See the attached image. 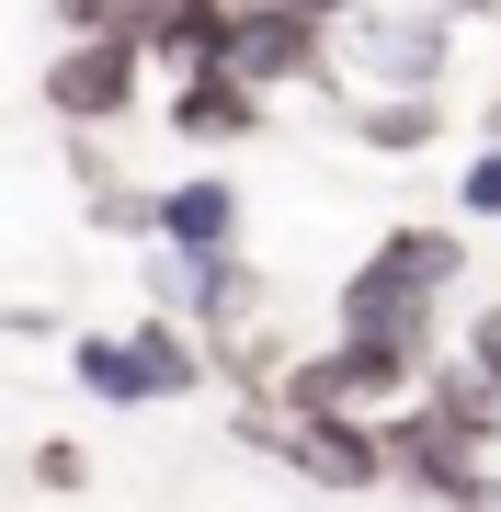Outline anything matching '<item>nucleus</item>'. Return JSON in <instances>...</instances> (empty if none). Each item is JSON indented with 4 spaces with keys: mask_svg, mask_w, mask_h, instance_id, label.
<instances>
[{
    "mask_svg": "<svg viewBox=\"0 0 501 512\" xmlns=\"http://www.w3.org/2000/svg\"><path fill=\"white\" fill-rule=\"evenodd\" d=\"M467 274L456 228H388L365 262L342 274V342H399V353H445V296Z\"/></svg>",
    "mask_w": 501,
    "mask_h": 512,
    "instance_id": "obj_1",
    "label": "nucleus"
},
{
    "mask_svg": "<svg viewBox=\"0 0 501 512\" xmlns=\"http://www.w3.org/2000/svg\"><path fill=\"white\" fill-rule=\"evenodd\" d=\"M342 57L365 80V103H445L456 12H433V0H365L353 23H331V69Z\"/></svg>",
    "mask_w": 501,
    "mask_h": 512,
    "instance_id": "obj_2",
    "label": "nucleus"
},
{
    "mask_svg": "<svg viewBox=\"0 0 501 512\" xmlns=\"http://www.w3.org/2000/svg\"><path fill=\"white\" fill-rule=\"evenodd\" d=\"M217 69L240 80V92H319L331 80V35H319L308 12H285V0H228L217 12Z\"/></svg>",
    "mask_w": 501,
    "mask_h": 512,
    "instance_id": "obj_3",
    "label": "nucleus"
},
{
    "mask_svg": "<svg viewBox=\"0 0 501 512\" xmlns=\"http://www.w3.org/2000/svg\"><path fill=\"white\" fill-rule=\"evenodd\" d=\"M46 114L69 137H103V126H126L137 114V92H149V69H137V35L114 23V35H57V57H46Z\"/></svg>",
    "mask_w": 501,
    "mask_h": 512,
    "instance_id": "obj_4",
    "label": "nucleus"
},
{
    "mask_svg": "<svg viewBox=\"0 0 501 512\" xmlns=\"http://www.w3.org/2000/svg\"><path fill=\"white\" fill-rule=\"evenodd\" d=\"M149 251H171V262L251 251V194L228 183V171H171V183L149 194Z\"/></svg>",
    "mask_w": 501,
    "mask_h": 512,
    "instance_id": "obj_5",
    "label": "nucleus"
},
{
    "mask_svg": "<svg viewBox=\"0 0 501 512\" xmlns=\"http://www.w3.org/2000/svg\"><path fill=\"white\" fill-rule=\"evenodd\" d=\"M262 92H240L228 69H194V80H171V137L183 148H240V137H262Z\"/></svg>",
    "mask_w": 501,
    "mask_h": 512,
    "instance_id": "obj_6",
    "label": "nucleus"
},
{
    "mask_svg": "<svg viewBox=\"0 0 501 512\" xmlns=\"http://www.w3.org/2000/svg\"><path fill=\"white\" fill-rule=\"evenodd\" d=\"M126 353H137V387H149V410L205 387V342H194L183 319H149V308H137V319H126Z\"/></svg>",
    "mask_w": 501,
    "mask_h": 512,
    "instance_id": "obj_7",
    "label": "nucleus"
},
{
    "mask_svg": "<svg viewBox=\"0 0 501 512\" xmlns=\"http://www.w3.org/2000/svg\"><path fill=\"white\" fill-rule=\"evenodd\" d=\"M285 365H297V342H285V330H262V319L205 342V387H228V399H274Z\"/></svg>",
    "mask_w": 501,
    "mask_h": 512,
    "instance_id": "obj_8",
    "label": "nucleus"
},
{
    "mask_svg": "<svg viewBox=\"0 0 501 512\" xmlns=\"http://www.w3.org/2000/svg\"><path fill=\"white\" fill-rule=\"evenodd\" d=\"M422 410L445 421L456 444H479V456L501 467V399H490V387L467 376V365H445V353H433V376H422Z\"/></svg>",
    "mask_w": 501,
    "mask_h": 512,
    "instance_id": "obj_9",
    "label": "nucleus"
},
{
    "mask_svg": "<svg viewBox=\"0 0 501 512\" xmlns=\"http://www.w3.org/2000/svg\"><path fill=\"white\" fill-rule=\"evenodd\" d=\"M69 376H80V399H103V410H149L126 330H69Z\"/></svg>",
    "mask_w": 501,
    "mask_h": 512,
    "instance_id": "obj_10",
    "label": "nucleus"
},
{
    "mask_svg": "<svg viewBox=\"0 0 501 512\" xmlns=\"http://www.w3.org/2000/svg\"><path fill=\"white\" fill-rule=\"evenodd\" d=\"M69 183L92 194V228H114V239H137V251H149V194H137L126 171L103 160V148H80V137H69Z\"/></svg>",
    "mask_w": 501,
    "mask_h": 512,
    "instance_id": "obj_11",
    "label": "nucleus"
},
{
    "mask_svg": "<svg viewBox=\"0 0 501 512\" xmlns=\"http://www.w3.org/2000/svg\"><path fill=\"white\" fill-rule=\"evenodd\" d=\"M433 137H445V103H353V148L376 160H422Z\"/></svg>",
    "mask_w": 501,
    "mask_h": 512,
    "instance_id": "obj_12",
    "label": "nucleus"
},
{
    "mask_svg": "<svg viewBox=\"0 0 501 512\" xmlns=\"http://www.w3.org/2000/svg\"><path fill=\"white\" fill-rule=\"evenodd\" d=\"M23 478H35V490H57V501L92 490V444H80V433H46L35 456H23Z\"/></svg>",
    "mask_w": 501,
    "mask_h": 512,
    "instance_id": "obj_13",
    "label": "nucleus"
},
{
    "mask_svg": "<svg viewBox=\"0 0 501 512\" xmlns=\"http://www.w3.org/2000/svg\"><path fill=\"white\" fill-rule=\"evenodd\" d=\"M456 217H467V228H490V217H501V148H479V160L456 171Z\"/></svg>",
    "mask_w": 501,
    "mask_h": 512,
    "instance_id": "obj_14",
    "label": "nucleus"
},
{
    "mask_svg": "<svg viewBox=\"0 0 501 512\" xmlns=\"http://www.w3.org/2000/svg\"><path fill=\"white\" fill-rule=\"evenodd\" d=\"M456 365H467V376H479L490 399H501V308H479V319H467V353H456Z\"/></svg>",
    "mask_w": 501,
    "mask_h": 512,
    "instance_id": "obj_15",
    "label": "nucleus"
},
{
    "mask_svg": "<svg viewBox=\"0 0 501 512\" xmlns=\"http://www.w3.org/2000/svg\"><path fill=\"white\" fill-rule=\"evenodd\" d=\"M46 12H57V35H114L137 0H46Z\"/></svg>",
    "mask_w": 501,
    "mask_h": 512,
    "instance_id": "obj_16",
    "label": "nucleus"
},
{
    "mask_svg": "<svg viewBox=\"0 0 501 512\" xmlns=\"http://www.w3.org/2000/svg\"><path fill=\"white\" fill-rule=\"evenodd\" d=\"M57 330H69L57 308H0V342H57Z\"/></svg>",
    "mask_w": 501,
    "mask_h": 512,
    "instance_id": "obj_17",
    "label": "nucleus"
},
{
    "mask_svg": "<svg viewBox=\"0 0 501 512\" xmlns=\"http://www.w3.org/2000/svg\"><path fill=\"white\" fill-rule=\"evenodd\" d=\"M285 12H308L319 35H331V23H353V12H365V0H285Z\"/></svg>",
    "mask_w": 501,
    "mask_h": 512,
    "instance_id": "obj_18",
    "label": "nucleus"
},
{
    "mask_svg": "<svg viewBox=\"0 0 501 512\" xmlns=\"http://www.w3.org/2000/svg\"><path fill=\"white\" fill-rule=\"evenodd\" d=\"M467 512H501V467H490V478H479V490H467Z\"/></svg>",
    "mask_w": 501,
    "mask_h": 512,
    "instance_id": "obj_19",
    "label": "nucleus"
},
{
    "mask_svg": "<svg viewBox=\"0 0 501 512\" xmlns=\"http://www.w3.org/2000/svg\"><path fill=\"white\" fill-rule=\"evenodd\" d=\"M137 12H228V0H137Z\"/></svg>",
    "mask_w": 501,
    "mask_h": 512,
    "instance_id": "obj_20",
    "label": "nucleus"
},
{
    "mask_svg": "<svg viewBox=\"0 0 501 512\" xmlns=\"http://www.w3.org/2000/svg\"><path fill=\"white\" fill-rule=\"evenodd\" d=\"M433 12H456V23H479V12H501V0H433Z\"/></svg>",
    "mask_w": 501,
    "mask_h": 512,
    "instance_id": "obj_21",
    "label": "nucleus"
}]
</instances>
